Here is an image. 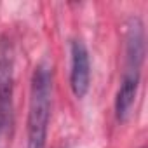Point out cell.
<instances>
[{
	"mask_svg": "<svg viewBox=\"0 0 148 148\" xmlns=\"http://www.w3.org/2000/svg\"><path fill=\"white\" fill-rule=\"evenodd\" d=\"M139 77H141V68L125 66L117 96H115V115H117V120L120 122H125L132 113L136 96H138V87H139Z\"/></svg>",
	"mask_w": 148,
	"mask_h": 148,
	"instance_id": "277c9868",
	"label": "cell"
},
{
	"mask_svg": "<svg viewBox=\"0 0 148 148\" xmlns=\"http://www.w3.org/2000/svg\"><path fill=\"white\" fill-rule=\"evenodd\" d=\"M70 86L75 98L82 99L91 86V61L89 52L84 42H71V71H70Z\"/></svg>",
	"mask_w": 148,
	"mask_h": 148,
	"instance_id": "3957f363",
	"label": "cell"
},
{
	"mask_svg": "<svg viewBox=\"0 0 148 148\" xmlns=\"http://www.w3.org/2000/svg\"><path fill=\"white\" fill-rule=\"evenodd\" d=\"M12 98H14V64L11 47L0 44V136L9 132L12 125Z\"/></svg>",
	"mask_w": 148,
	"mask_h": 148,
	"instance_id": "7a4b0ae2",
	"label": "cell"
},
{
	"mask_svg": "<svg viewBox=\"0 0 148 148\" xmlns=\"http://www.w3.org/2000/svg\"><path fill=\"white\" fill-rule=\"evenodd\" d=\"M52 101V71L38 64L33 71L28 105V148H45Z\"/></svg>",
	"mask_w": 148,
	"mask_h": 148,
	"instance_id": "6da1fadb",
	"label": "cell"
}]
</instances>
